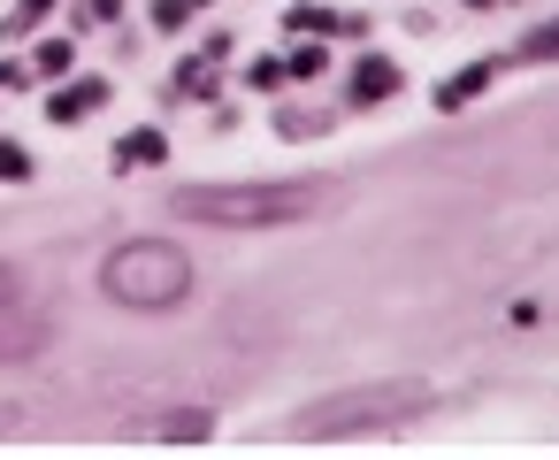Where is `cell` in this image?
<instances>
[{
	"mask_svg": "<svg viewBox=\"0 0 559 460\" xmlns=\"http://www.w3.org/2000/svg\"><path fill=\"white\" fill-rule=\"evenodd\" d=\"M16 299H24V276H16L9 261H0V307H16Z\"/></svg>",
	"mask_w": 559,
	"mask_h": 460,
	"instance_id": "ffe728a7",
	"label": "cell"
},
{
	"mask_svg": "<svg viewBox=\"0 0 559 460\" xmlns=\"http://www.w3.org/2000/svg\"><path fill=\"white\" fill-rule=\"evenodd\" d=\"M32 85V62H0V93H24Z\"/></svg>",
	"mask_w": 559,
	"mask_h": 460,
	"instance_id": "ac0fdd59",
	"label": "cell"
},
{
	"mask_svg": "<svg viewBox=\"0 0 559 460\" xmlns=\"http://www.w3.org/2000/svg\"><path fill=\"white\" fill-rule=\"evenodd\" d=\"M47 338H55L47 315H9L0 322V361H32V353H47Z\"/></svg>",
	"mask_w": 559,
	"mask_h": 460,
	"instance_id": "52a82bcc",
	"label": "cell"
},
{
	"mask_svg": "<svg viewBox=\"0 0 559 460\" xmlns=\"http://www.w3.org/2000/svg\"><path fill=\"white\" fill-rule=\"evenodd\" d=\"M467 9H506V0H467Z\"/></svg>",
	"mask_w": 559,
	"mask_h": 460,
	"instance_id": "7402d4cb",
	"label": "cell"
},
{
	"mask_svg": "<svg viewBox=\"0 0 559 460\" xmlns=\"http://www.w3.org/2000/svg\"><path fill=\"white\" fill-rule=\"evenodd\" d=\"M521 62H559V16H551V24H536V32L521 39Z\"/></svg>",
	"mask_w": 559,
	"mask_h": 460,
	"instance_id": "7c38bea8",
	"label": "cell"
},
{
	"mask_svg": "<svg viewBox=\"0 0 559 460\" xmlns=\"http://www.w3.org/2000/svg\"><path fill=\"white\" fill-rule=\"evenodd\" d=\"M154 162H169V139H162V131H131V139H116V169H154Z\"/></svg>",
	"mask_w": 559,
	"mask_h": 460,
	"instance_id": "30bf717a",
	"label": "cell"
},
{
	"mask_svg": "<svg viewBox=\"0 0 559 460\" xmlns=\"http://www.w3.org/2000/svg\"><path fill=\"white\" fill-rule=\"evenodd\" d=\"M437 399L429 384H353V391H330L314 406H299V437H360V429H406L421 422Z\"/></svg>",
	"mask_w": 559,
	"mask_h": 460,
	"instance_id": "3957f363",
	"label": "cell"
},
{
	"mask_svg": "<svg viewBox=\"0 0 559 460\" xmlns=\"http://www.w3.org/2000/svg\"><path fill=\"white\" fill-rule=\"evenodd\" d=\"M276 131H284V139H307V131H322V108H284Z\"/></svg>",
	"mask_w": 559,
	"mask_h": 460,
	"instance_id": "5bb4252c",
	"label": "cell"
},
{
	"mask_svg": "<svg viewBox=\"0 0 559 460\" xmlns=\"http://www.w3.org/2000/svg\"><path fill=\"white\" fill-rule=\"evenodd\" d=\"M314 185H177L169 215L177 223H207V231H276V223H307L314 215Z\"/></svg>",
	"mask_w": 559,
	"mask_h": 460,
	"instance_id": "6da1fadb",
	"label": "cell"
},
{
	"mask_svg": "<svg viewBox=\"0 0 559 460\" xmlns=\"http://www.w3.org/2000/svg\"><path fill=\"white\" fill-rule=\"evenodd\" d=\"M498 78H506V55H483V62H467V70H452V78L437 85V108L452 116V108H467L475 93H490Z\"/></svg>",
	"mask_w": 559,
	"mask_h": 460,
	"instance_id": "5b68a950",
	"label": "cell"
},
{
	"mask_svg": "<svg viewBox=\"0 0 559 460\" xmlns=\"http://www.w3.org/2000/svg\"><path fill=\"white\" fill-rule=\"evenodd\" d=\"M284 78H322V39H299V55L284 62Z\"/></svg>",
	"mask_w": 559,
	"mask_h": 460,
	"instance_id": "4fadbf2b",
	"label": "cell"
},
{
	"mask_svg": "<svg viewBox=\"0 0 559 460\" xmlns=\"http://www.w3.org/2000/svg\"><path fill=\"white\" fill-rule=\"evenodd\" d=\"M246 85H253V93H276V85H284V62H253Z\"/></svg>",
	"mask_w": 559,
	"mask_h": 460,
	"instance_id": "e0dca14e",
	"label": "cell"
},
{
	"mask_svg": "<svg viewBox=\"0 0 559 460\" xmlns=\"http://www.w3.org/2000/svg\"><path fill=\"white\" fill-rule=\"evenodd\" d=\"M399 85H406V70H399L391 55H360V62H353V85H345V93H353V108H368V101H391Z\"/></svg>",
	"mask_w": 559,
	"mask_h": 460,
	"instance_id": "8992f818",
	"label": "cell"
},
{
	"mask_svg": "<svg viewBox=\"0 0 559 460\" xmlns=\"http://www.w3.org/2000/svg\"><path fill=\"white\" fill-rule=\"evenodd\" d=\"M116 9L123 0H85V24H116Z\"/></svg>",
	"mask_w": 559,
	"mask_h": 460,
	"instance_id": "44dd1931",
	"label": "cell"
},
{
	"mask_svg": "<svg viewBox=\"0 0 559 460\" xmlns=\"http://www.w3.org/2000/svg\"><path fill=\"white\" fill-rule=\"evenodd\" d=\"M192 9H200V0H154V32H185Z\"/></svg>",
	"mask_w": 559,
	"mask_h": 460,
	"instance_id": "9a60e30c",
	"label": "cell"
},
{
	"mask_svg": "<svg viewBox=\"0 0 559 460\" xmlns=\"http://www.w3.org/2000/svg\"><path fill=\"white\" fill-rule=\"evenodd\" d=\"M207 414L200 406H169V414H154V422H131V437L139 445H207Z\"/></svg>",
	"mask_w": 559,
	"mask_h": 460,
	"instance_id": "277c9868",
	"label": "cell"
},
{
	"mask_svg": "<svg viewBox=\"0 0 559 460\" xmlns=\"http://www.w3.org/2000/svg\"><path fill=\"white\" fill-rule=\"evenodd\" d=\"M47 9H55V0H16V16H9V32L24 39V32H39L47 24Z\"/></svg>",
	"mask_w": 559,
	"mask_h": 460,
	"instance_id": "2e32d148",
	"label": "cell"
},
{
	"mask_svg": "<svg viewBox=\"0 0 559 460\" xmlns=\"http://www.w3.org/2000/svg\"><path fill=\"white\" fill-rule=\"evenodd\" d=\"M0 177H32V154L24 146H0Z\"/></svg>",
	"mask_w": 559,
	"mask_h": 460,
	"instance_id": "d6986e66",
	"label": "cell"
},
{
	"mask_svg": "<svg viewBox=\"0 0 559 460\" xmlns=\"http://www.w3.org/2000/svg\"><path fill=\"white\" fill-rule=\"evenodd\" d=\"M100 299L131 307V315H169L192 299V261L185 246L169 238H123L108 261H100Z\"/></svg>",
	"mask_w": 559,
	"mask_h": 460,
	"instance_id": "7a4b0ae2",
	"label": "cell"
},
{
	"mask_svg": "<svg viewBox=\"0 0 559 460\" xmlns=\"http://www.w3.org/2000/svg\"><path fill=\"white\" fill-rule=\"evenodd\" d=\"M100 101H108V85H100V78H78V85L47 93V116H55V123H78V116H93Z\"/></svg>",
	"mask_w": 559,
	"mask_h": 460,
	"instance_id": "ba28073f",
	"label": "cell"
},
{
	"mask_svg": "<svg viewBox=\"0 0 559 460\" xmlns=\"http://www.w3.org/2000/svg\"><path fill=\"white\" fill-rule=\"evenodd\" d=\"M70 70H78V47L70 39H47L39 62H32V78H70Z\"/></svg>",
	"mask_w": 559,
	"mask_h": 460,
	"instance_id": "8fae6325",
	"label": "cell"
},
{
	"mask_svg": "<svg viewBox=\"0 0 559 460\" xmlns=\"http://www.w3.org/2000/svg\"><path fill=\"white\" fill-rule=\"evenodd\" d=\"M299 39H330V32H360V16H337V9H314V0H299V9L284 16Z\"/></svg>",
	"mask_w": 559,
	"mask_h": 460,
	"instance_id": "9c48e42d",
	"label": "cell"
}]
</instances>
